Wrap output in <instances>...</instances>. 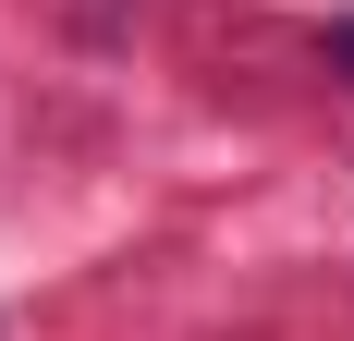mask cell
Listing matches in <instances>:
<instances>
[{"mask_svg":"<svg viewBox=\"0 0 354 341\" xmlns=\"http://www.w3.org/2000/svg\"><path fill=\"white\" fill-rule=\"evenodd\" d=\"M318 49H330V73H354V12H342V25L318 37Z\"/></svg>","mask_w":354,"mask_h":341,"instance_id":"cell-1","label":"cell"}]
</instances>
